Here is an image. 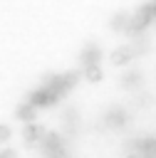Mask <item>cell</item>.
<instances>
[{
    "label": "cell",
    "mask_w": 156,
    "mask_h": 158,
    "mask_svg": "<svg viewBox=\"0 0 156 158\" xmlns=\"http://www.w3.org/2000/svg\"><path fill=\"white\" fill-rule=\"evenodd\" d=\"M47 136V131H45V126H40V123H27L25 128H22V138H25V143L27 146H35V143H42V138Z\"/></svg>",
    "instance_id": "277c9868"
},
{
    "label": "cell",
    "mask_w": 156,
    "mask_h": 158,
    "mask_svg": "<svg viewBox=\"0 0 156 158\" xmlns=\"http://www.w3.org/2000/svg\"><path fill=\"white\" fill-rule=\"evenodd\" d=\"M129 15H124V12H119V15H114L111 17V30H126L129 27Z\"/></svg>",
    "instance_id": "9c48e42d"
},
{
    "label": "cell",
    "mask_w": 156,
    "mask_h": 158,
    "mask_svg": "<svg viewBox=\"0 0 156 158\" xmlns=\"http://www.w3.org/2000/svg\"><path fill=\"white\" fill-rule=\"evenodd\" d=\"M106 123H109V126H116V128H121V126L126 123V114H124L121 109H111V111L106 114Z\"/></svg>",
    "instance_id": "52a82bcc"
},
{
    "label": "cell",
    "mask_w": 156,
    "mask_h": 158,
    "mask_svg": "<svg viewBox=\"0 0 156 158\" xmlns=\"http://www.w3.org/2000/svg\"><path fill=\"white\" fill-rule=\"evenodd\" d=\"M10 133H12V131H10V126H5V123H0V143H5V141L10 138Z\"/></svg>",
    "instance_id": "5bb4252c"
},
{
    "label": "cell",
    "mask_w": 156,
    "mask_h": 158,
    "mask_svg": "<svg viewBox=\"0 0 156 158\" xmlns=\"http://www.w3.org/2000/svg\"><path fill=\"white\" fill-rule=\"evenodd\" d=\"M129 59H134V49H131V47H126V44H124V47H116V49L111 52V62H114L116 67L126 64Z\"/></svg>",
    "instance_id": "5b68a950"
},
{
    "label": "cell",
    "mask_w": 156,
    "mask_h": 158,
    "mask_svg": "<svg viewBox=\"0 0 156 158\" xmlns=\"http://www.w3.org/2000/svg\"><path fill=\"white\" fill-rule=\"evenodd\" d=\"M57 101H59V99H57L54 94H50L45 86H42V89H32V91L27 94V104H32L35 109H37V106H52V104H57Z\"/></svg>",
    "instance_id": "7a4b0ae2"
},
{
    "label": "cell",
    "mask_w": 156,
    "mask_h": 158,
    "mask_svg": "<svg viewBox=\"0 0 156 158\" xmlns=\"http://www.w3.org/2000/svg\"><path fill=\"white\" fill-rule=\"evenodd\" d=\"M102 77H104V72H102L99 64L84 67V79H87V81H102Z\"/></svg>",
    "instance_id": "ba28073f"
},
{
    "label": "cell",
    "mask_w": 156,
    "mask_h": 158,
    "mask_svg": "<svg viewBox=\"0 0 156 158\" xmlns=\"http://www.w3.org/2000/svg\"><path fill=\"white\" fill-rule=\"evenodd\" d=\"M0 158H17V153H15L12 148H5V151L0 153Z\"/></svg>",
    "instance_id": "9a60e30c"
},
{
    "label": "cell",
    "mask_w": 156,
    "mask_h": 158,
    "mask_svg": "<svg viewBox=\"0 0 156 158\" xmlns=\"http://www.w3.org/2000/svg\"><path fill=\"white\" fill-rule=\"evenodd\" d=\"M139 79H141L139 72H126L121 77V86H134V84H139Z\"/></svg>",
    "instance_id": "30bf717a"
},
{
    "label": "cell",
    "mask_w": 156,
    "mask_h": 158,
    "mask_svg": "<svg viewBox=\"0 0 156 158\" xmlns=\"http://www.w3.org/2000/svg\"><path fill=\"white\" fill-rule=\"evenodd\" d=\"M62 77H64V81L69 84V89H72V86L79 81V72H67V74H62Z\"/></svg>",
    "instance_id": "7c38bea8"
},
{
    "label": "cell",
    "mask_w": 156,
    "mask_h": 158,
    "mask_svg": "<svg viewBox=\"0 0 156 158\" xmlns=\"http://www.w3.org/2000/svg\"><path fill=\"white\" fill-rule=\"evenodd\" d=\"M131 49H134L136 54H139V52H146V49H149V42H146L144 37H136V40H134V47H131Z\"/></svg>",
    "instance_id": "8fae6325"
},
{
    "label": "cell",
    "mask_w": 156,
    "mask_h": 158,
    "mask_svg": "<svg viewBox=\"0 0 156 158\" xmlns=\"http://www.w3.org/2000/svg\"><path fill=\"white\" fill-rule=\"evenodd\" d=\"M15 116L17 118H22V121H27V123H35V116H37V109L32 106V104H20L17 106V111H15Z\"/></svg>",
    "instance_id": "8992f818"
},
{
    "label": "cell",
    "mask_w": 156,
    "mask_h": 158,
    "mask_svg": "<svg viewBox=\"0 0 156 158\" xmlns=\"http://www.w3.org/2000/svg\"><path fill=\"white\" fill-rule=\"evenodd\" d=\"M139 148H141V151H146V153H151V151H156V141H151V138H149V141H141V143H139Z\"/></svg>",
    "instance_id": "4fadbf2b"
},
{
    "label": "cell",
    "mask_w": 156,
    "mask_h": 158,
    "mask_svg": "<svg viewBox=\"0 0 156 158\" xmlns=\"http://www.w3.org/2000/svg\"><path fill=\"white\" fill-rule=\"evenodd\" d=\"M99 59H102V49H99L94 42H87L84 49L79 52V64L92 67V64H99Z\"/></svg>",
    "instance_id": "3957f363"
},
{
    "label": "cell",
    "mask_w": 156,
    "mask_h": 158,
    "mask_svg": "<svg viewBox=\"0 0 156 158\" xmlns=\"http://www.w3.org/2000/svg\"><path fill=\"white\" fill-rule=\"evenodd\" d=\"M126 158H136V156H126Z\"/></svg>",
    "instance_id": "2e32d148"
},
{
    "label": "cell",
    "mask_w": 156,
    "mask_h": 158,
    "mask_svg": "<svg viewBox=\"0 0 156 158\" xmlns=\"http://www.w3.org/2000/svg\"><path fill=\"white\" fill-rule=\"evenodd\" d=\"M40 146H42V151H45L47 158H67V151H64L62 138H59L57 133H47Z\"/></svg>",
    "instance_id": "6da1fadb"
}]
</instances>
